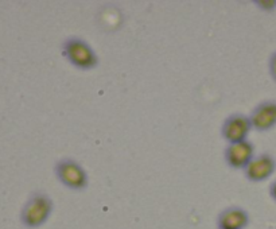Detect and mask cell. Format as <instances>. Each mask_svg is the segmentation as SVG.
<instances>
[{
	"instance_id": "7",
	"label": "cell",
	"mask_w": 276,
	"mask_h": 229,
	"mask_svg": "<svg viewBox=\"0 0 276 229\" xmlns=\"http://www.w3.org/2000/svg\"><path fill=\"white\" fill-rule=\"evenodd\" d=\"M248 116L255 131H270L276 126V101L264 100L253 108Z\"/></svg>"
},
{
	"instance_id": "8",
	"label": "cell",
	"mask_w": 276,
	"mask_h": 229,
	"mask_svg": "<svg viewBox=\"0 0 276 229\" xmlns=\"http://www.w3.org/2000/svg\"><path fill=\"white\" fill-rule=\"evenodd\" d=\"M218 229H245L249 225V213L241 206H229L217 219Z\"/></svg>"
},
{
	"instance_id": "4",
	"label": "cell",
	"mask_w": 276,
	"mask_h": 229,
	"mask_svg": "<svg viewBox=\"0 0 276 229\" xmlns=\"http://www.w3.org/2000/svg\"><path fill=\"white\" fill-rule=\"evenodd\" d=\"M251 131H253V128L249 116L241 112L230 113L229 116L225 117L220 130L221 138L226 142V145L248 141Z\"/></svg>"
},
{
	"instance_id": "9",
	"label": "cell",
	"mask_w": 276,
	"mask_h": 229,
	"mask_svg": "<svg viewBox=\"0 0 276 229\" xmlns=\"http://www.w3.org/2000/svg\"><path fill=\"white\" fill-rule=\"evenodd\" d=\"M268 68H270V75H271V77L276 82V52L274 53V54L271 56V58H270Z\"/></svg>"
},
{
	"instance_id": "2",
	"label": "cell",
	"mask_w": 276,
	"mask_h": 229,
	"mask_svg": "<svg viewBox=\"0 0 276 229\" xmlns=\"http://www.w3.org/2000/svg\"><path fill=\"white\" fill-rule=\"evenodd\" d=\"M61 54L66 61L78 71H93L98 66L100 58L94 49L81 37H69L64 39Z\"/></svg>"
},
{
	"instance_id": "5",
	"label": "cell",
	"mask_w": 276,
	"mask_h": 229,
	"mask_svg": "<svg viewBox=\"0 0 276 229\" xmlns=\"http://www.w3.org/2000/svg\"><path fill=\"white\" fill-rule=\"evenodd\" d=\"M256 147L252 142L244 141L239 143L226 145L224 149V162L232 170H241L247 167L249 162L256 156Z\"/></svg>"
},
{
	"instance_id": "6",
	"label": "cell",
	"mask_w": 276,
	"mask_h": 229,
	"mask_svg": "<svg viewBox=\"0 0 276 229\" xmlns=\"http://www.w3.org/2000/svg\"><path fill=\"white\" fill-rule=\"evenodd\" d=\"M276 162L271 154L263 153L256 155L249 162V164L243 170V174L248 182L259 183L267 181L272 174L275 173Z\"/></svg>"
},
{
	"instance_id": "1",
	"label": "cell",
	"mask_w": 276,
	"mask_h": 229,
	"mask_svg": "<svg viewBox=\"0 0 276 229\" xmlns=\"http://www.w3.org/2000/svg\"><path fill=\"white\" fill-rule=\"evenodd\" d=\"M54 211V201L46 192L35 190L30 194L20 211V223L28 229H37L46 224Z\"/></svg>"
},
{
	"instance_id": "10",
	"label": "cell",
	"mask_w": 276,
	"mask_h": 229,
	"mask_svg": "<svg viewBox=\"0 0 276 229\" xmlns=\"http://www.w3.org/2000/svg\"><path fill=\"white\" fill-rule=\"evenodd\" d=\"M256 4H258V5H267V7H266V9H270V8H272V7H275L276 1H258Z\"/></svg>"
},
{
	"instance_id": "11",
	"label": "cell",
	"mask_w": 276,
	"mask_h": 229,
	"mask_svg": "<svg viewBox=\"0 0 276 229\" xmlns=\"http://www.w3.org/2000/svg\"><path fill=\"white\" fill-rule=\"evenodd\" d=\"M270 194H271L272 198L276 201V181L275 182H272L271 187H270Z\"/></svg>"
},
{
	"instance_id": "3",
	"label": "cell",
	"mask_w": 276,
	"mask_h": 229,
	"mask_svg": "<svg viewBox=\"0 0 276 229\" xmlns=\"http://www.w3.org/2000/svg\"><path fill=\"white\" fill-rule=\"evenodd\" d=\"M58 182L73 192H84L89 186V174L80 162L70 156L61 158L54 166Z\"/></svg>"
}]
</instances>
